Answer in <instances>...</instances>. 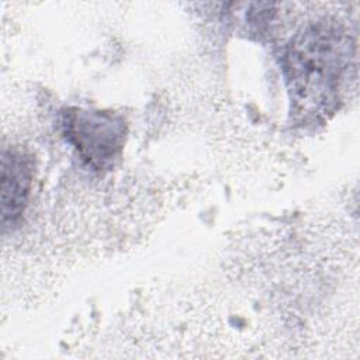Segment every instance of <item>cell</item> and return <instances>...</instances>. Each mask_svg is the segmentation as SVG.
Listing matches in <instances>:
<instances>
[{"instance_id":"obj_1","label":"cell","mask_w":360,"mask_h":360,"mask_svg":"<svg viewBox=\"0 0 360 360\" xmlns=\"http://www.w3.org/2000/svg\"><path fill=\"white\" fill-rule=\"evenodd\" d=\"M350 56V38L338 21H316L290 41L283 69L297 117L321 120L333 111Z\"/></svg>"},{"instance_id":"obj_2","label":"cell","mask_w":360,"mask_h":360,"mask_svg":"<svg viewBox=\"0 0 360 360\" xmlns=\"http://www.w3.org/2000/svg\"><path fill=\"white\" fill-rule=\"evenodd\" d=\"M62 128L66 141L90 167L111 169L120 159L127 136L122 117L111 111L68 108Z\"/></svg>"},{"instance_id":"obj_3","label":"cell","mask_w":360,"mask_h":360,"mask_svg":"<svg viewBox=\"0 0 360 360\" xmlns=\"http://www.w3.org/2000/svg\"><path fill=\"white\" fill-rule=\"evenodd\" d=\"M34 160L30 153L10 148L1 158V222L3 226L20 221L31 190Z\"/></svg>"}]
</instances>
